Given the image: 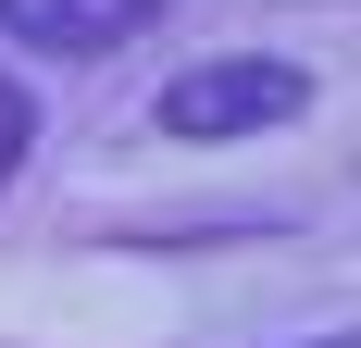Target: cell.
<instances>
[{"label":"cell","mask_w":361,"mask_h":348,"mask_svg":"<svg viewBox=\"0 0 361 348\" xmlns=\"http://www.w3.org/2000/svg\"><path fill=\"white\" fill-rule=\"evenodd\" d=\"M299 112H312V63L224 50V63L162 87V137H250V125H299Z\"/></svg>","instance_id":"cell-1"},{"label":"cell","mask_w":361,"mask_h":348,"mask_svg":"<svg viewBox=\"0 0 361 348\" xmlns=\"http://www.w3.org/2000/svg\"><path fill=\"white\" fill-rule=\"evenodd\" d=\"M149 13H162V0H0V37L63 50V63H100V50H125Z\"/></svg>","instance_id":"cell-2"},{"label":"cell","mask_w":361,"mask_h":348,"mask_svg":"<svg viewBox=\"0 0 361 348\" xmlns=\"http://www.w3.org/2000/svg\"><path fill=\"white\" fill-rule=\"evenodd\" d=\"M25 149H37V100H25V87H13V75H0V174L25 162Z\"/></svg>","instance_id":"cell-3"},{"label":"cell","mask_w":361,"mask_h":348,"mask_svg":"<svg viewBox=\"0 0 361 348\" xmlns=\"http://www.w3.org/2000/svg\"><path fill=\"white\" fill-rule=\"evenodd\" d=\"M312 348H349V336H312Z\"/></svg>","instance_id":"cell-4"}]
</instances>
